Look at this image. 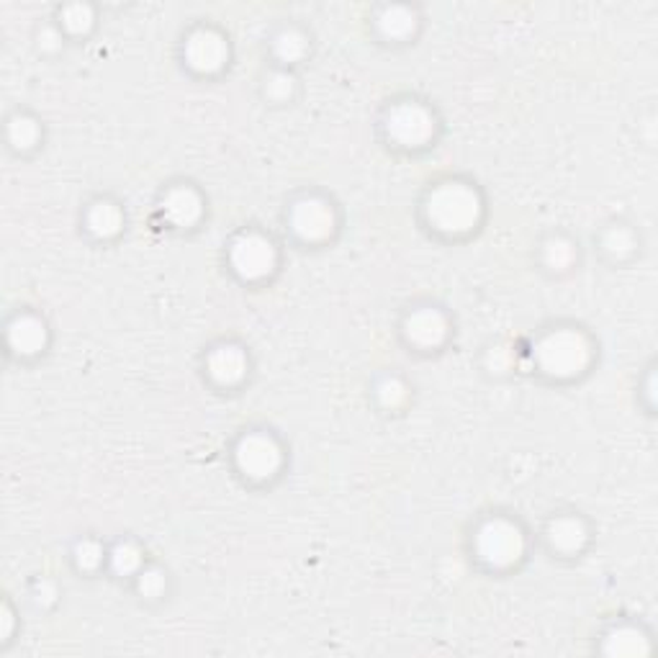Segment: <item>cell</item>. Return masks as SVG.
<instances>
[{"label":"cell","mask_w":658,"mask_h":658,"mask_svg":"<svg viewBox=\"0 0 658 658\" xmlns=\"http://www.w3.org/2000/svg\"><path fill=\"white\" fill-rule=\"evenodd\" d=\"M420 214L424 227L443 239H466L481 229L486 198L468 178H443L424 191Z\"/></svg>","instance_id":"obj_1"},{"label":"cell","mask_w":658,"mask_h":658,"mask_svg":"<svg viewBox=\"0 0 658 658\" xmlns=\"http://www.w3.org/2000/svg\"><path fill=\"white\" fill-rule=\"evenodd\" d=\"M530 358L543 378L556 381V384H571V381L587 376L594 365L597 345L585 327L553 325L545 327L533 340Z\"/></svg>","instance_id":"obj_2"},{"label":"cell","mask_w":658,"mask_h":658,"mask_svg":"<svg viewBox=\"0 0 658 658\" xmlns=\"http://www.w3.org/2000/svg\"><path fill=\"white\" fill-rule=\"evenodd\" d=\"M527 530L512 514L494 512L476 522L470 533V553L478 566L491 574H507L527 558Z\"/></svg>","instance_id":"obj_3"},{"label":"cell","mask_w":658,"mask_h":658,"mask_svg":"<svg viewBox=\"0 0 658 658\" xmlns=\"http://www.w3.org/2000/svg\"><path fill=\"white\" fill-rule=\"evenodd\" d=\"M378 129L388 147L401 149V152H422L435 145L440 116L428 101L396 99L381 111Z\"/></svg>","instance_id":"obj_4"},{"label":"cell","mask_w":658,"mask_h":658,"mask_svg":"<svg viewBox=\"0 0 658 658\" xmlns=\"http://www.w3.org/2000/svg\"><path fill=\"white\" fill-rule=\"evenodd\" d=\"M224 258H227L229 273L247 286L271 281L281 265V250L275 239L256 227H245L231 235Z\"/></svg>","instance_id":"obj_5"},{"label":"cell","mask_w":658,"mask_h":658,"mask_svg":"<svg viewBox=\"0 0 658 658\" xmlns=\"http://www.w3.org/2000/svg\"><path fill=\"white\" fill-rule=\"evenodd\" d=\"M231 463L247 484H271L286 466V447L281 438L265 428L242 430L231 445Z\"/></svg>","instance_id":"obj_6"},{"label":"cell","mask_w":658,"mask_h":658,"mask_svg":"<svg viewBox=\"0 0 658 658\" xmlns=\"http://www.w3.org/2000/svg\"><path fill=\"white\" fill-rule=\"evenodd\" d=\"M288 235L304 247L332 242L340 231V208L332 198L319 191H304L286 206Z\"/></svg>","instance_id":"obj_7"},{"label":"cell","mask_w":658,"mask_h":658,"mask_svg":"<svg viewBox=\"0 0 658 658\" xmlns=\"http://www.w3.org/2000/svg\"><path fill=\"white\" fill-rule=\"evenodd\" d=\"M181 63L189 72L198 78H216L231 63L229 36L212 24H198L189 29L181 42Z\"/></svg>","instance_id":"obj_8"},{"label":"cell","mask_w":658,"mask_h":658,"mask_svg":"<svg viewBox=\"0 0 658 658\" xmlns=\"http://www.w3.org/2000/svg\"><path fill=\"white\" fill-rule=\"evenodd\" d=\"M401 340L417 353H438L451 340L453 321L438 304H415L404 311L399 325Z\"/></svg>","instance_id":"obj_9"},{"label":"cell","mask_w":658,"mask_h":658,"mask_svg":"<svg viewBox=\"0 0 658 658\" xmlns=\"http://www.w3.org/2000/svg\"><path fill=\"white\" fill-rule=\"evenodd\" d=\"M252 373V355L242 342L237 340H219L204 353V376L208 384L216 388H239L250 378Z\"/></svg>","instance_id":"obj_10"},{"label":"cell","mask_w":658,"mask_h":658,"mask_svg":"<svg viewBox=\"0 0 658 658\" xmlns=\"http://www.w3.org/2000/svg\"><path fill=\"white\" fill-rule=\"evenodd\" d=\"M157 212H160L162 222L175 231L196 229L206 216V198L198 191V185L189 181L170 183L168 189H162L160 201H157Z\"/></svg>","instance_id":"obj_11"},{"label":"cell","mask_w":658,"mask_h":658,"mask_svg":"<svg viewBox=\"0 0 658 658\" xmlns=\"http://www.w3.org/2000/svg\"><path fill=\"white\" fill-rule=\"evenodd\" d=\"M52 340L49 321L32 309H21L13 314L5 325V345L9 353L19 361H34L47 353Z\"/></svg>","instance_id":"obj_12"},{"label":"cell","mask_w":658,"mask_h":658,"mask_svg":"<svg viewBox=\"0 0 658 658\" xmlns=\"http://www.w3.org/2000/svg\"><path fill=\"white\" fill-rule=\"evenodd\" d=\"M543 537L553 556L576 558L587 551L589 541H592V527L579 512H558L545 522Z\"/></svg>","instance_id":"obj_13"},{"label":"cell","mask_w":658,"mask_h":658,"mask_svg":"<svg viewBox=\"0 0 658 658\" xmlns=\"http://www.w3.org/2000/svg\"><path fill=\"white\" fill-rule=\"evenodd\" d=\"M597 650L610 658H640L654 650V638L646 625L635 623V620H617L604 627Z\"/></svg>","instance_id":"obj_14"},{"label":"cell","mask_w":658,"mask_h":658,"mask_svg":"<svg viewBox=\"0 0 658 658\" xmlns=\"http://www.w3.org/2000/svg\"><path fill=\"white\" fill-rule=\"evenodd\" d=\"M82 229L95 242H114L126 229V212L116 198L95 196L82 212Z\"/></svg>","instance_id":"obj_15"},{"label":"cell","mask_w":658,"mask_h":658,"mask_svg":"<svg viewBox=\"0 0 658 658\" xmlns=\"http://www.w3.org/2000/svg\"><path fill=\"white\" fill-rule=\"evenodd\" d=\"M420 11L411 5H381L373 29L388 44H407L420 32Z\"/></svg>","instance_id":"obj_16"},{"label":"cell","mask_w":658,"mask_h":658,"mask_svg":"<svg viewBox=\"0 0 658 658\" xmlns=\"http://www.w3.org/2000/svg\"><path fill=\"white\" fill-rule=\"evenodd\" d=\"M537 263L551 275L571 273L579 265V242L566 231H548L537 245Z\"/></svg>","instance_id":"obj_17"},{"label":"cell","mask_w":658,"mask_h":658,"mask_svg":"<svg viewBox=\"0 0 658 658\" xmlns=\"http://www.w3.org/2000/svg\"><path fill=\"white\" fill-rule=\"evenodd\" d=\"M597 247H600V252L610 260V263L620 265V263H627V260H633L635 252L640 250V235L635 231L633 224L615 219L604 224L600 229V235H597Z\"/></svg>","instance_id":"obj_18"},{"label":"cell","mask_w":658,"mask_h":658,"mask_svg":"<svg viewBox=\"0 0 658 658\" xmlns=\"http://www.w3.org/2000/svg\"><path fill=\"white\" fill-rule=\"evenodd\" d=\"M311 52V39L302 26H281L279 32L271 36V55L275 59V67H288L294 70L296 65H302Z\"/></svg>","instance_id":"obj_19"},{"label":"cell","mask_w":658,"mask_h":658,"mask_svg":"<svg viewBox=\"0 0 658 658\" xmlns=\"http://www.w3.org/2000/svg\"><path fill=\"white\" fill-rule=\"evenodd\" d=\"M42 139H44V126L32 111L19 109L5 118V141H9V147L16 155L34 152V149L42 145Z\"/></svg>","instance_id":"obj_20"},{"label":"cell","mask_w":658,"mask_h":658,"mask_svg":"<svg viewBox=\"0 0 658 658\" xmlns=\"http://www.w3.org/2000/svg\"><path fill=\"white\" fill-rule=\"evenodd\" d=\"M147 564L145 548L134 541L129 535L116 537L114 543L109 545V564L106 568L116 579H134L139 574V568Z\"/></svg>","instance_id":"obj_21"},{"label":"cell","mask_w":658,"mask_h":658,"mask_svg":"<svg viewBox=\"0 0 658 658\" xmlns=\"http://www.w3.org/2000/svg\"><path fill=\"white\" fill-rule=\"evenodd\" d=\"M260 95L271 106H288L298 95V78L288 67H271L260 80Z\"/></svg>","instance_id":"obj_22"},{"label":"cell","mask_w":658,"mask_h":658,"mask_svg":"<svg viewBox=\"0 0 658 658\" xmlns=\"http://www.w3.org/2000/svg\"><path fill=\"white\" fill-rule=\"evenodd\" d=\"M70 558H72V566L78 568L80 574L95 576L109 564V545L95 535H82L72 543Z\"/></svg>","instance_id":"obj_23"},{"label":"cell","mask_w":658,"mask_h":658,"mask_svg":"<svg viewBox=\"0 0 658 658\" xmlns=\"http://www.w3.org/2000/svg\"><path fill=\"white\" fill-rule=\"evenodd\" d=\"M132 589L141 602H147V604L162 602L164 597L170 594L168 568L160 564H145L139 568V574L132 579Z\"/></svg>","instance_id":"obj_24"},{"label":"cell","mask_w":658,"mask_h":658,"mask_svg":"<svg viewBox=\"0 0 658 658\" xmlns=\"http://www.w3.org/2000/svg\"><path fill=\"white\" fill-rule=\"evenodd\" d=\"M411 396V386L407 384V378L399 376V373H381L373 384V399L384 411H399L407 407Z\"/></svg>","instance_id":"obj_25"},{"label":"cell","mask_w":658,"mask_h":658,"mask_svg":"<svg viewBox=\"0 0 658 658\" xmlns=\"http://www.w3.org/2000/svg\"><path fill=\"white\" fill-rule=\"evenodd\" d=\"M57 19L65 36H88L95 26V9L88 3H67L59 9Z\"/></svg>","instance_id":"obj_26"},{"label":"cell","mask_w":658,"mask_h":658,"mask_svg":"<svg viewBox=\"0 0 658 658\" xmlns=\"http://www.w3.org/2000/svg\"><path fill=\"white\" fill-rule=\"evenodd\" d=\"M518 365V353L510 342H494V345L486 350L484 355V368L491 376H507V373L514 371Z\"/></svg>","instance_id":"obj_27"},{"label":"cell","mask_w":658,"mask_h":658,"mask_svg":"<svg viewBox=\"0 0 658 658\" xmlns=\"http://www.w3.org/2000/svg\"><path fill=\"white\" fill-rule=\"evenodd\" d=\"M29 597H32L36 610H52L59 600V587L52 579H36Z\"/></svg>","instance_id":"obj_28"},{"label":"cell","mask_w":658,"mask_h":658,"mask_svg":"<svg viewBox=\"0 0 658 658\" xmlns=\"http://www.w3.org/2000/svg\"><path fill=\"white\" fill-rule=\"evenodd\" d=\"M19 620H16V610H13V604L9 597L3 600V608H0V646H11L13 635H16Z\"/></svg>","instance_id":"obj_29"},{"label":"cell","mask_w":658,"mask_h":658,"mask_svg":"<svg viewBox=\"0 0 658 658\" xmlns=\"http://www.w3.org/2000/svg\"><path fill=\"white\" fill-rule=\"evenodd\" d=\"M36 42H39L42 52H59L65 47V34L57 24H52V26L42 29L39 36H36Z\"/></svg>","instance_id":"obj_30"},{"label":"cell","mask_w":658,"mask_h":658,"mask_svg":"<svg viewBox=\"0 0 658 658\" xmlns=\"http://www.w3.org/2000/svg\"><path fill=\"white\" fill-rule=\"evenodd\" d=\"M643 394H646V407L654 409V365L646 368V386H643Z\"/></svg>","instance_id":"obj_31"}]
</instances>
